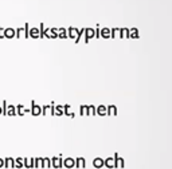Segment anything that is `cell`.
Listing matches in <instances>:
<instances>
[{
	"label": "cell",
	"mask_w": 172,
	"mask_h": 169,
	"mask_svg": "<svg viewBox=\"0 0 172 169\" xmlns=\"http://www.w3.org/2000/svg\"><path fill=\"white\" fill-rule=\"evenodd\" d=\"M58 38L59 39H66L67 38V30L61 27V28H58Z\"/></svg>",
	"instance_id": "44dd1931"
},
{
	"label": "cell",
	"mask_w": 172,
	"mask_h": 169,
	"mask_svg": "<svg viewBox=\"0 0 172 169\" xmlns=\"http://www.w3.org/2000/svg\"><path fill=\"white\" fill-rule=\"evenodd\" d=\"M15 109H16V116H24L26 113H30V109H26L23 105H18V106H15Z\"/></svg>",
	"instance_id": "52a82bcc"
},
{
	"label": "cell",
	"mask_w": 172,
	"mask_h": 169,
	"mask_svg": "<svg viewBox=\"0 0 172 169\" xmlns=\"http://www.w3.org/2000/svg\"><path fill=\"white\" fill-rule=\"evenodd\" d=\"M85 114L86 116H95V106L94 105L85 106Z\"/></svg>",
	"instance_id": "5bb4252c"
},
{
	"label": "cell",
	"mask_w": 172,
	"mask_h": 169,
	"mask_svg": "<svg viewBox=\"0 0 172 169\" xmlns=\"http://www.w3.org/2000/svg\"><path fill=\"white\" fill-rule=\"evenodd\" d=\"M75 168H85L86 166V160L83 157H77L75 158V165H74Z\"/></svg>",
	"instance_id": "30bf717a"
},
{
	"label": "cell",
	"mask_w": 172,
	"mask_h": 169,
	"mask_svg": "<svg viewBox=\"0 0 172 169\" xmlns=\"http://www.w3.org/2000/svg\"><path fill=\"white\" fill-rule=\"evenodd\" d=\"M129 38H132V39H137L139 38V30L136 28V27L129 28Z\"/></svg>",
	"instance_id": "603a6c76"
},
{
	"label": "cell",
	"mask_w": 172,
	"mask_h": 169,
	"mask_svg": "<svg viewBox=\"0 0 172 169\" xmlns=\"http://www.w3.org/2000/svg\"><path fill=\"white\" fill-rule=\"evenodd\" d=\"M104 166H106L109 169L114 168L113 166V157H106V160H104Z\"/></svg>",
	"instance_id": "cb8c5ba5"
},
{
	"label": "cell",
	"mask_w": 172,
	"mask_h": 169,
	"mask_svg": "<svg viewBox=\"0 0 172 169\" xmlns=\"http://www.w3.org/2000/svg\"><path fill=\"white\" fill-rule=\"evenodd\" d=\"M79 114H81V116H85V105H81V106H79Z\"/></svg>",
	"instance_id": "e575fe53"
},
{
	"label": "cell",
	"mask_w": 172,
	"mask_h": 169,
	"mask_svg": "<svg viewBox=\"0 0 172 169\" xmlns=\"http://www.w3.org/2000/svg\"><path fill=\"white\" fill-rule=\"evenodd\" d=\"M106 116H117V106L114 105L106 106Z\"/></svg>",
	"instance_id": "8fae6325"
},
{
	"label": "cell",
	"mask_w": 172,
	"mask_h": 169,
	"mask_svg": "<svg viewBox=\"0 0 172 169\" xmlns=\"http://www.w3.org/2000/svg\"><path fill=\"white\" fill-rule=\"evenodd\" d=\"M55 116H63V106L62 105H55Z\"/></svg>",
	"instance_id": "d4e9b609"
},
{
	"label": "cell",
	"mask_w": 172,
	"mask_h": 169,
	"mask_svg": "<svg viewBox=\"0 0 172 169\" xmlns=\"http://www.w3.org/2000/svg\"><path fill=\"white\" fill-rule=\"evenodd\" d=\"M50 111V105H45V106H42V114L43 116H47Z\"/></svg>",
	"instance_id": "f546056e"
},
{
	"label": "cell",
	"mask_w": 172,
	"mask_h": 169,
	"mask_svg": "<svg viewBox=\"0 0 172 169\" xmlns=\"http://www.w3.org/2000/svg\"><path fill=\"white\" fill-rule=\"evenodd\" d=\"M23 32H24V36L26 38H30V24L26 23L24 27H23Z\"/></svg>",
	"instance_id": "f1b7e54d"
},
{
	"label": "cell",
	"mask_w": 172,
	"mask_h": 169,
	"mask_svg": "<svg viewBox=\"0 0 172 169\" xmlns=\"http://www.w3.org/2000/svg\"><path fill=\"white\" fill-rule=\"evenodd\" d=\"M51 116H55V102L50 103V111H49Z\"/></svg>",
	"instance_id": "4dcf8cb0"
},
{
	"label": "cell",
	"mask_w": 172,
	"mask_h": 169,
	"mask_svg": "<svg viewBox=\"0 0 172 169\" xmlns=\"http://www.w3.org/2000/svg\"><path fill=\"white\" fill-rule=\"evenodd\" d=\"M39 164H41V157L34 158V168H41V166H39Z\"/></svg>",
	"instance_id": "d6a6232c"
},
{
	"label": "cell",
	"mask_w": 172,
	"mask_h": 169,
	"mask_svg": "<svg viewBox=\"0 0 172 169\" xmlns=\"http://www.w3.org/2000/svg\"><path fill=\"white\" fill-rule=\"evenodd\" d=\"M74 165H75V160H74L73 157H66L65 160H63V166L65 168H74Z\"/></svg>",
	"instance_id": "5b68a950"
},
{
	"label": "cell",
	"mask_w": 172,
	"mask_h": 169,
	"mask_svg": "<svg viewBox=\"0 0 172 169\" xmlns=\"http://www.w3.org/2000/svg\"><path fill=\"white\" fill-rule=\"evenodd\" d=\"M83 32H85V27H83V28H81V30H78L77 36H75V39H74V42H75V43H79V40H81V38H82V35H83Z\"/></svg>",
	"instance_id": "484cf974"
},
{
	"label": "cell",
	"mask_w": 172,
	"mask_h": 169,
	"mask_svg": "<svg viewBox=\"0 0 172 169\" xmlns=\"http://www.w3.org/2000/svg\"><path fill=\"white\" fill-rule=\"evenodd\" d=\"M7 101H3V106H1V110H3V116H7Z\"/></svg>",
	"instance_id": "1f68e13d"
},
{
	"label": "cell",
	"mask_w": 172,
	"mask_h": 169,
	"mask_svg": "<svg viewBox=\"0 0 172 169\" xmlns=\"http://www.w3.org/2000/svg\"><path fill=\"white\" fill-rule=\"evenodd\" d=\"M30 113H31L33 116H35V117L41 116L42 114V106L37 105L35 101H31V109H30Z\"/></svg>",
	"instance_id": "3957f363"
},
{
	"label": "cell",
	"mask_w": 172,
	"mask_h": 169,
	"mask_svg": "<svg viewBox=\"0 0 172 169\" xmlns=\"http://www.w3.org/2000/svg\"><path fill=\"white\" fill-rule=\"evenodd\" d=\"M3 38H4V28L0 27V39H3Z\"/></svg>",
	"instance_id": "d590c367"
},
{
	"label": "cell",
	"mask_w": 172,
	"mask_h": 169,
	"mask_svg": "<svg viewBox=\"0 0 172 169\" xmlns=\"http://www.w3.org/2000/svg\"><path fill=\"white\" fill-rule=\"evenodd\" d=\"M4 168H15V158H12V157H5Z\"/></svg>",
	"instance_id": "ba28073f"
},
{
	"label": "cell",
	"mask_w": 172,
	"mask_h": 169,
	"mask_svg": "<svg viewBox=\"0 0 172 169\" xmlns=\"http://www.w3.org/2000/svg\"><path fill=\"white\" fill-rule=\"evenodd\" d=\"M63 114H65V116L71 117V118H74V117H75V113L70 111V105H65V106H63Z\"/></svg>",
	"instance_id": "ffe728a7"
},
{
	"label": "cell",
	"mask_w": 172,
	"mask_h": 169,
	"mask_svg": "<svg viewBox=\"0 0 172 169\" xmlns=\"http://www.w3.org/2000/svg\"><path fill=\"white\" fill-rule=\"evenodd\" d=\"M15 168H23V157L15 158Z\"/></svg>",
	"instance_id": "83f0119b"
},
{
	"label": "cell",
	"mask_w": 172,
	"mask_h": 169,
	"mask_svg": "<svg viewBox=\"0 0 172 169\" xmlns=\"http://www.w3.org/2000/svg\"><path fill=\"white\" fill-rule=\"evenodd\" d=\"M39 166H42V168H51V160H50V157H41Z\"/></svg>",
	"instance_id": "8992f818"
},
{
	"label": "cell",
	"mask_w": 172,
	"mask_h": 169,
	"mask_svg": "<svg viewBox=\"0 0 172 169\" xmlns=\"http://www.w3.org/2000/svg\"><path fill=\"white\" fill-rule=\"evenodd\" d=\"M30 36L34 38V39H38V38H39V28L31 27V30H30Z\"/></svg>",
	"instance_id": "7402d4cb"
},
{
	"label": "cell",
	"mask_w": 172,
	"mask_h": 169,
	"mask_svg": "<svg viewBox=\"0 0 172 169\" xmlns=\"http://www.w3.org/2000/svg\"><path fill=\"white\" fill-rule=\"evenodd\" d=\"M0 168H4V158H0Z\"/></svg>",
	"instance_id": "8d00e7d4"
},
{
	"label": "cell",
	"mask_w": 172,
	"mask_h": 169,
	"mask_svg": "<svg viewBox=\"0 0 172 169\" xmlns=\"http://www.w3.org/2000/svg\"><path fill=\"white\" fill-rule=\"evenodd\" d=\"M51 160V166L55 169H59L63 166V157H62V154H59V156H54L53 158H50Z\"/></svg>",
	"instance_id": "6da1fadb"
},
{
	"label": "cell",
	"mask_w": 172,
	"mask_h": 169,
	"mask_svg": "<svg viewBox=\"0 0 172 169\" xmlns=\"http://www.w3.org/2000/svg\"><path fill=\"white\" fill-rule=\"evenodd\" d=\"M113 166L114 168H124L125 166V161L123 157L119 156V153H114V156H113Z\"/></svg>",
	"instance_id": "7a4b0ae2"
},
{
	"label": "cell",
	"mask_w": 172,
	"mask_h": 169,
	"mask_svg": "<svg viewBox=\"0 0 172 169\" xmlns=\"http://www.w3.org/2000/svg\"><path fill=\"white\" fill-rule=\"evenodd\" d=\"M3 114V110H1V106H0V116Z\"/></svg>",
	"instance_id": "74e56055"
},
{
	"label": "cell",
	"mask_w": 172,
	"mask_h": 169,
	"mask_svg": "<svg viewBox=\"0 0 172 169\" xmlns=\"http://www.w3.org/2000/svg\"><path fill=\"white\" fill-rule=\"evenodd\" d=\"M7 116L9 117L16 116V109H15L14 105H7Z\"/></svg>",
	"instance_id": "d6986e66"
},
{
	"label": "cell",
	"mask_w": 172,
	"mask_h": 169,
	"mask_svg": "<svg viewBox=\"0 0 172 169\" xmlns=\"http://www.w3.org/2000/svg\"><path fill=\"white\" fill-rule=\"evenodd\" d=\"M85 43H89L91 38H94V28H91V27H86L85 28Z\"/></svg>",
	"instance_id": "277c9868"
},
{
	"label": "cell",
	"mask_w": 172,
	"mask_h": 169,
	"mask_svg": "<svg viewBox=\"0 0 172 169\" xmlns=\"http://www.w3.org/2000/svg\"><path fill=\"white\" fill-rule=\"evenodd\" d=\"M95 114H98V116L104 117L106 116V106L105 105H100V106L95 107Z\"/></svg>",
	"instance_id": "7c38bea8"
},
{
	"label": "cell",
	"mask_w": 172,
	"mask_h": 169,
	"mask_svg": "<svg viewBox=\"0 0 172 169\" xmlns=\"http://www.w3.org/2000/svg\"><path fill=\"white\" fill-rule=\"evenodd\" d=\"M4 38H15V28H4Z\"/></svg>",
	"instance_id": "ac0fdd59"
},
{
	"label": "cell",
	"mask_w": 172,
	"mask_h": 169,
	"mask_svg": "<svg viewBox=\"0 0 172 169\" xmlns=\"http://www.w3.org/2000/svg\"><path fill=\"white\" fill-rule=\"evenodd\" d=\"M100 38H110V28H108V27H104V28L100 30Z\"/></svg>",
	"instance_id": "4fadbf2b"
},
{
	"label": "cell",
	"mask_w": 172,
	"mask_h": 169,
	"mask_svg": "<svg viewBox=\"0 0 172 169\" xmlns=\"http://www.w3.org/2000/svg\"><path fill=\"white\" fill-rule=\"evenodd\" d=\"M55 38H58V28L53 27L50 28V39H55Z\"/></svg>",
	"instance_id": "4316f807"
},
{
	"label": "cell",
	"mask_w": 172,
	"mask_h": 169,
	"mask_svg": "<svg viewBox=\"0 0 172 169\" xmlns=\"http://www.w3.org/2000/svg\"><path fill=\"white\" fill-rule=\"evenodd\" d=\"M119 36L120 38H129V28L127 27H123V28H119Z\"/></svg>",
	"instance_id": "2e32d148"
},
{
	"label": "cell",
	"mask_w": 172,
	"mask_h": 169,
	"mask_svg": "<svg viewBox=\"0 0 172 169\" xmlns=\"http://www.w3.org/2000/svg\"><path fill=\"white\" fill-rule=\"evenodd\" d=\"M117 32H119V28H110V38H116Z\"/></svg>",
	"instance_id": "836d02e7"
},
{
	"label": "cell",
	"mask_w": 172,
	"mask_h": 169,
	"mask_svg": "<svg viewBox=\"0 0 172 169\" xmlns=\"http://www.w3.org/2000/svg\"><path fill=\"white\" fill-rule=\"evenodd\" d=\"M93 166L97 169L102 168L104 166V158H101V157H95L94 160H93Z\"/></svg>",
	"instance_id": "9a60e30c"
},
{
	"label": "cell",
	"mask_w": 172,
	"mask_h": 169,
	"mask_svg": "<svg viewBox=\"0 0 172 169\" xmlns=\"http://www.w3.org/2000/svg\"><path fill=\"white\" fill-rule=\"evenodd\" d=\"M23 166L24 168H34V157H23Z\"/></svg>",
	"instance_id": "9c48e42d"
},
{
	"label": "cell",
	"mask_w": 172,
	"mask_h": 169,
	"mask_svg": "<svg viewBox=\"0 0 172 169\" xmlns=\"http://www.w3.org/2000/svg\"><path fill=\"white\" fill-rule=\"evenodd\" d=\"M77 32H78V28H75V27H69V28H67V38L74 39V38L77 36Z\"/></svg>",
	"instance_id": "e0dca14e"
}]
</instances>
